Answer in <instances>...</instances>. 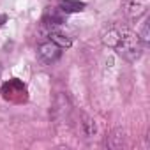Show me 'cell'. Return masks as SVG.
<instances>
[{
    "instance_id": "cell-1",
    "label": "cell",
    "mask_w": 150,
    "mask_h": 150,
    "mask_svg": "<svg viewBox=\"0 0 150 150\" xmlns=\"http://www.w3.org/2000/svg\"><path fill=\"white\" fill-rule=\"evenodd\" d=\"M103 42L104 46L115 50L120 57H124L129 62L139 60L143 55V42L139 41L138 34H134L131 28L124 25H111L103 32Z\"/></svg>"
},
{
    "instance_id": "cell-2",
    "label": "cell",
    "mask_w": 150,
    "mask_h": 150,
    "mask_svg": "<svg viewBox=\"0 0 150 150\" xmlns=\"http://www.w3.org/2000/svg\"><path fill=\"white\" fill-rule=\"evenodd\" d=\"M37 55L41 58L42 64H55L60 57H62V48L58 44H55L53 41H46V42H41L39 48H37Z\"/></svg>"
},
{
    "instance_id": "cell-3",
    "label": "cell",
    "mask_w": 150,
    "mask_h": 150,
    "mask_svg": "<svg viewBox=\"0 0 150 150\" xmlns=\"http://www.w3.org/2000/svg\"><path fill=\"white\" fill-rule=\"evenodd\" d=\"M124 7H125V14L129 18L138 20L141 14L146 13L148 0H124Z\"/></svg>"
},
{
    "instance_id": "cell-4",
    "label": "cell",
    "mask_w": 150,
    "mask_h": 150,
    "mask_svg": "<svg viewBox=\"0 0 150 150\" xmlns=\"http://www.w3.org/2000/svg\"><path fill=\"white\" fill-rule=\"evenodd\" d=\"M48 37H50V41H53L55 44H58L62 50H64V48H69V46L72 44V37H71L67 32H64L60 27L50 28V30H48Z\"/></svg>"
},
{
    "instance_id": "cell-5",
    "label": "cell",
    "mask_w": 150,
    "mask_h": 150,
    "mask_svg": "<svg viewBox=\"0 0 150 150\" xmlns=\"http://www.w3.org/2000/svg\"><path fill=\"white\" fill-rule=\"evenodd\" d=\"M85 7L83 2H78V0H62L60 2V11L62 13H78Z\"/></svg>"
}]
</instances>
